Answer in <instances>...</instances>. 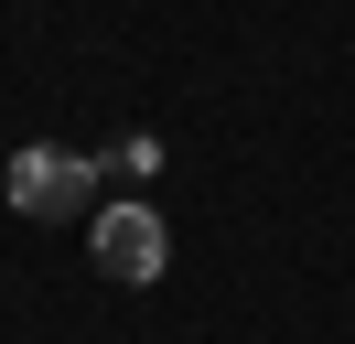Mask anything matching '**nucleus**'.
Segmentation results:
<instances>
[{"label": "nucleus", "mask_w": 355, "mask_h": 344, "mask_svg": "<svg viewBox=\"0 0 355 344\" xmlns=\"http://www.w3.org/2000/svg\"><path fill=\"white\" fill-rule=\"evenodd\" d=\"M0 194H11L22 215H76L97 194V162H87V150H54V140H22L11 172H0Z\"/></svg>", "instance_id": "f257e3e1"}, {"label": "nucleus", "mask_w": 355, "mask_h": 344, "mask_svg": "<svg viewBox=\"0 0 355 344\" xmlns=\"http://www.w3.org/2000/svg\"><path fill=\"white\" fill-rule=\"evenodd\" d=\"M162 258H173V237H162L151 205H108L97 215V269L108 280H162Z\"/></svg>", "instance_id": "f03ea898"}]
</instances>
